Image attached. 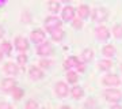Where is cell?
<instances>
[{"label":"cell","mask_w":122,"mask_h":109,"mask_svg":"<svg viewBox=\"0 0 122 109\" xmlns=\"http://www.w3.org/2000/svg\"><path fill=\"white\" fill-rule=\"evenodd\" d=\"M95 31H96V37H98L99 40H107V38H109V35H110L109 29H107V27H105V26L98 27Z\"/></svg>","instance_id":"cell-11"},{"label":"cell","mask_w":122,"mask_h":109,"mask_svg":"<svg viewBox=\"0 0 122 109\" xmlns=\"http://www.w3.org/2000/svg\"><path fill=\"white\" fill-rule=\"evenodd\" d=\"M99 68L100 70H103V71H106V70H110L111 68V65H113V63L110 60H102V61H99Z\"/></svg>","instance_id":"cell-20"},{"label":"cell","mask_w":122,"mask_h":109,"mask_svg":"<svg viewBox=\"0 0 122 109\" xmlns=\"http://www.w3.org/2000/svg\"><path fill=\"white\" fill-rule=\"evenodd\" d=\"M44 109H46V108H44Z\"/></svg>","instance_id":"cell-38"},{"label":"cell","mask_w":122,"mask_h":109,"mask_svg":"<svg viewBox=\"0 0 122 109\" xmlns=\"http://www.w3.org/2000/svg\"><path fill=\"white\" fill-rule=\"evenodd\" d=\"M77 12H79V17L80 18H87L90 15V7L88 6H80Z\"/></svg>","instance_id":"cell-18"},{"label":"cell","mask_w":122,"mask_h":109,"mask_svg":"<svg viewBox=\"0 0 122 109\" xmlns=\"http://www.w3.org/2000/svg\"><path fill=\"white\" fill-rule=\"evenodd\" d=\"M121 70H122V64H121Z\"/></svg>","instance_id":"cell-36"},{"label":"cell","mask_w":122,"mask_h":109,"mask_svg":"<svg viewBox=\"0 0 122 109\" xmlns=\"http://www.w3.org/2000/svg\"><path fill=\"white\" fill-rule=\"evenodd\" d=\"M3 53H7L8 55L10 52H11V44L8 42V41H4V42L1 44V49H0Z\"/></svg>","instance_id":"cell-23"},{"label":"cell","mask_w":122,"mask_h":109,"mask_svg":"<svg viewBox=\"0 0 122 109\" xmlns=\"http://www.w3.org/2000/svg\"><path fill=\"white\" fill-rule=\"evenodd\" d=\"M1 59H3V52L0 51V60H1Z\"/></svg>","instance_id":"cell-35"},{"label":"cell","mask_w":122,"mask_h":109,"mask_svg":"<svg viewBox=\"0 0 122 109\" xmlns=\"http://www.w3.org/2000/svg\"><path fill=\"white\" fill-rule=\"evenodd\" d=\"M71 94H72V97H73L75 100H79V98H81V97H83L84 92H83V89H81L80 86H76V87H73V89H72Z\"/></svg>","instance_id":"cell-15"},{"label":"cell","mask_w":122,"mask_h":109,"mask_svg":"<svg viewBox=\"0 0 122 109\" xmlns=\"http://www.w3.org/2000/svg\"><path fill=\"white\" fill-rule=\"evenodd\" d=\"M52 53H53V48L48 41L46 42H42L38 46V55H41V56H49Z\"/></svg>","instance_id":"cell-5"},{"label":"cell","mask_w":122,"mask_h":109,"mask_svg":"<svg viewBox=\"0 0 122 109\" xmlns=\"http://www.w3.org/2000/svg\"><path fill=\"white\" fill-rule=\"evenodd\" d=\"M79 59L77 57H75V56H71L68 60L64 61V68H66V70H69L71 67H77L79 65Z\"/></svg>","instance_id":"cell-12"},{"label":"cell","mask_w":122,"mask_h":109,"mask_svg":"<svg viewBox=\"0 0 122 109\" xmlns=\"http://www.w3.org/2000/svg\"><path fill=\"white\" fill-rule=\"evenodd\" d=\"M107 15H109V11L106 8H96L92 14V18L95 22H103L107 18Z\"/></svg>","instance_id":"cell-4"},{"label":"cell","mask_w":122,"mask_h":109,"mask_svg":"<svg viewBox=\"0 0 122 109\" xmlns=\"http://www.w3.org/2000/svg\"><path fill=\"white\" fill-rule=\"evenodd\" d=\"M56 94L60 97H65L68 94V86L64 82H58L56 85Z\"/></svg>","instance_id":"cell-9"},{"label":"cell","mask_w":122,"mask_h":109,"mask_svg":"<svg viewBox=\"0 0 122 109\" xmlns=\"http://www.w3.org/2000/svg\"><path fill=\"white\" fill-rule=\"evenodd\" d=\"M4 71L8 75H16L18 74V65L14 63H5L4 64Z\"/></svg>","instance_id":"cell-13"},{"label":"cell","mask_w":122,"mask_h":109,"mask_svg":"<svg viewBox=\"0 0 122 109\" xmlns=\"http://www.w3.org/2000/svg\"><path fill=\"white\" fill-rule=\"evenodd\" d=\"M119 78H118L117 75H114V74H109V75H106V76H103V83H105L106 86H117V85H119Z\"/></svg>","instance_id":"cell-6"},{"label":"cell","mask_w":122,"mask_h":109,"mask_svg":"<svg viewBox=\"0 0 122 109\" xmlns=\"http://www.w3.org/2000/svg\"><path fill=\"white\" fill-rule=\"evenodd\" d=\"M18 61H19V64H25V63L27 61V56L23 55V53H20V55L18 56Z\"/></svg>","instance_id":"cell-27"},{"label":"cell","mask_w":122,"mask_h":109,"mask_svg":"<svg viewBox=\"0 0 122 109\" xmlns=\"http://www.w3.org/2000/svg\"><path fill=\"white\" fill-rule=\"evenodd\" d=\"M26 109H38V102L35 100H29L26 102Z\"/></svg>","instance_id":"cell-26"},{"label":"cell","mask_w":122,"mask_h":109,"mask_svg":"<svg viewBox=\"0 0 122 109\" xmlns=\"http://www.w3.org/2000/svg\"><path fill=\"white\" fill-rule=\"evenodd\" d=\"M15 87H16V82L11 78L4 79V80H1V83H0V89L3 92H14Z\"/></svg>","instance_id":"cell-3"},{"label":"cell","mask_w":122,"mask_h":109,"mask_svg":"<svg viewBox=\"0 0 122 109\" xmlns=\"http://www.w3.org/2000/svg\"><path fill=\"white\" fill-rule=\"evenodd\" d=\"M111 109H122V106H121V105L115 104V105H113V106H111Z\"/></svg>","instance_id":"cell-32"},{"label":"cell","mask_w":122,"mask_h":109,"mask_svg":"<svg viewBox=\"0 0 122 109\" xmlns=\"http://www.w3.org/2000/svg\"><path fill=\"white\" fill-rule=\"evenodd\" d=\"M12 94H14V98H15V100H20L23 97V94H25V92H23L22 89H19V87H15Z\"/></svg>","instance_id":"cell-22"},{"label":"cell","mask_w":122,"mask_h":109,"mask_svg":"<svg viewBox=\"0 0 122 109\" xmlns=\"http://www.w3.org/2000/svg\"><path fill=\"white\" fill-rule=\"evenodd\" d=\"M29 74H30L31 79H41L44 76V72L39 70L38 67H31L30 71H29Z\"/></svg>","instance_id":"cell-14"},{"label":"cell","mask_w":122,"mask_h":109,"mask_svg":"<svg viewBox=\"0 0 122 109\" xmlns=\"http://www.w3.org/2000/svg\"><path fill=\"white\" fill-rule=\"evenodd\" d=\"M75 8L73 7H69V6H66L65 8L62 10V19L66 22L69 21H73V17H75Z\"/></svg>","instance_id":"cell-7"},{"label":"cell","mask_w":122,"mask_h":109,"mask_svg":"<svg viewBox=\"0 0 122 109\" xmlns=\"http://www.w3.org/2000/svg\"><path fill=\"white\" fill-rule=\"evenodd\" d=\"M31 40L34 41L35 44H39V42H44L45 40V33L41 29H37V30H33L31 31Z\"/></svg>","instance_id":"cell-8"},{"label":"cell","mask_w":122,"mask_h":109,"mask_svg":"<svg viewBox=\"0 0 122 109\" xmlns=\"http://www.w3.org/2000/svg\"><path fill=\"white\" fill-rule=\"evenodd\" d=\"M0 109H12L11 105L7 104V102H0Z\"/></svg>","instance_id":"cell-30"},{"label":"cell","mask_w":122,"mask_h":109,"mask_svg":"<svg viewBox=\"0 0 122 109\" xmlns=\"http://www.w3.org/2000/svg\"><path fill=\"white\" fill-rule=\"evenodd\" d=\"M105 98L107 101H111V102H118L122 98V93L117 89H109L105 92Z\"/></svg>","instance_id":"cell-2"},{"label":"cell","mask_w":122,"mask_h":109,"mask_svg":"<svg viewBox=\"0 0 122 109\" xmlns=\"http://www.w3.org/2000/svg\"><path fill=\"white\" fill-rule=\"evenodd\" d=\"M61 23H62V22H61L57 17H49V18L45 19V27H46L49 31H53V30L60 29Z\"/></svg>","instance_id":"cell-1"},{"label":"cell","mask_w":122,"mask_h":109,"mask_svg":"<svg viewBox=\"0 0 122 109\" xmlns=\"http://www.w3.org/2000/svg\"><path fill=\"white\" fill-rule=\"evenodd\" d=\"M77 74L76 72H73V71H68V74H66V79H68V82L71 83H76L77 82Z\"/></svg>","instance_id":"cell-21"},{"label":"cell","mask_w":122,"mask_h":109,"mask_svg":"<svg viewBox=\"0 0 122 109\" xmlns=\"http://www.w3.org/2000/svg\"><path fill=\"white\" fill-rule=\"evenodd\" d=\"M3 33H4V30H3V27L0 26V38H1V37H3Z\"/></svg>","instance_id":"cell-33"},{"label":"cell","mask_w":122,"mask_h":109,"mask_svg":"<svg viewBox=\"0 0 122 109\" xmlns=\"http://www.w3.org/2000/svg\"><path fill=\"white\" fill-rule=\"evenodd\" d=\"M39 64L42 65L44 68H49V67L52 65V61H50V60H41V63H39Z\"/></svg>","instance_id":"cell-28"},{"label":"cell","mask_w":122,"mask_h":109,"mask_svg":"<svg viewBox=\"0 0 122 109\" xmlns=\"http://www.w3.org/2000/svg\"><path fill=\"white\" fill-rule=\"evenodd\" d=\"M77 70L84 71V65H83V63H79V65H77Z\"/></svg>","instance_id":"cell-31"},{"label":"cell","mask_w":122,"mask_h":109,"mask_svg":"<svg viewBox=\"0 0 122 109\" xmlns=\"http://www.w3.org/2000/svg\"><path fill=\"white\" fill-rule=\"evenodd\" d=\"M52 33V38L54 41H61V40L64 38V31L61 30V29H57V30H53L50 31Z\"/></svg>","instance_id":"cell-17"},{"label":"cell","mask_w":122,"mask_h":109,"mask_svg":"<svg viewBox=\"0 0 122 109\" xmlns=\"http://www.w3.org/2000/svg\"><path fill=\"white\" fill-rule=\"evenodd\" d=\"M92 51L91 49H84L83 51V53H81V60L83 61H90L92 59Z\"/></svg>","instance_id":"cell-19"},{"label":"cell","mask_w":122,"mask_h":109,"mask_svg":"<svg viewBox=\"0 0 122 109\" xmlns=\"http://www.w3.org/2000/svg\"><path fill=\"white\" fill-rule=\"evenodd\" d=\"M94 109H96V108H94Z\"/></svg>","instance_id":"cell-37"},{"label":"cell","mask_w":122,"mask_h":109,"mask_svg":"<svg viewBox=\"0 0 122 109\" xmlns=\"http://www.w3.org/2000/svg\"><path fill=\"white\" fill-rule=\"evenodd\" d=\"M49 10H50L52 12H57V11L60 10V3H58V1H50V3H49Z\"/></svg>","instance_id":"cell-24"},{"label":"cell","mask_w":122,"mask_h":109,"mask_svg":"<svg viewBox=\"0 0 122 109\" xmlns=\"http://www.w3.org/2000/svg\"><path fill=\"white\" fill-rule=\"evenodd\" d=\"M61 109H72V108H71V106H66V105H65V106H62Z\"/></svg>","instance_id":"cell-34"},{"label":"cell","mask_w":122,"mask_h":109,"mask_svg":"<svg viewBox=\"0 0 122 109\" xmlns=\"http://www.w3.org/2000/svg\"><path fill=\"white\" fill-rule=\"evenodd\" d=\"M103 55L106 57H113L115 55V48H114L113 45H106L105 48H103Z\"/></svg>","instance_id":"cell-16"},{"label":"cell","mask_w":122,"mask_h":109,"mask_svg":"<svg viewBox=\"0 0 122 109\" xmlns=\"http://www.w3.org/2000/svg\"><path fill=\"white\" fill-rule=\"evenodd\" d=\"M15 46H16L19 51H26L29 48V42L25 37H16L15 40Z\"/></svg>","instance_id":"cell-10"},{"label":"cell","mask_w":122,"mask_h":109,"mask_svg":"<svg viewBox=\"0 0 122 109\" xmlns=\"http://www.w3.org/2000/svg\"><path fill=\"white\" fill-rule=\"evenodd\" d=\"M81 26H83V23H81V21H80V19H73V27L80 29Z\"/></svg>","instance_id":"cell-29"},{"label":"cell","mask_w":122,"mask_h":109,"mask_svg":"<svg viewBox=\"0 0 122 109\" xmlns=\"http://www.w3.org/2000/svg\"><path fill=\"white\" fill-rule=\"evenodd\" d=\"M113 33H114V35H115L117 38H121L122 37V26L121 25H115L114 29H113Z\"/></svg>","instance_id":"cell-25"}]
</instances>
